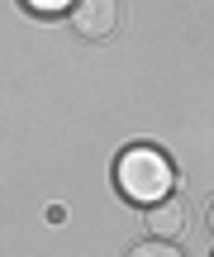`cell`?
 <instances>
[{"mask_svg": "<svg viewBox=\"0 0 214 257\" xmlns=\"http://www.w3.org/2000/svg\"><path fill=\"white\" fill-rule=\"evenodd\" d=\"M114 186L129 205H157L176 191V162L152 143H133L114 157Z\"/></svg>", "mask_w": 214, "mask_h": 257, "instance_id": "cell-1", "label": "cell"}, {"mask_svg": "<svg viewBox=\"0 0 214 257\" xmlns=\"http://www.w3.org/2000/svg\"><path fill=\"white\" fill-rule=\"evenodd\" d=\"M67 15H72V29L81 38H110L114 29H119V5H114V0H72V10H67Z\"/></svg>", "mask_w": 214, "mask_h": 257, "instance_id": "cell-2", "label": "cell"}, {"mask_svg": "<svg viewBox=\"0 0 214 257\" xmlns=\"http://www.w3.org/2000/svg\"><path fill=\"white\" fill-rule=\"evenodd\" d=\"M186 224H190V210L176 200V195H167V200H157V205H148V229H152V238H181L186 233Z\"/></svg>", "mask_w": 214, "mask_h": 257, "instance_id": "cell-3", "label": "cell"}, {"mask_svg": "<svg viewBox=\"0 0 214 257\" xmlns=\"http://www.w3.org/2000/svg\"><path fill=\"white\" fill-rule=\"evenodd\" d=\"M129 257H181L176 243H167V238H148V243H138Z\"/></svg>", "mask_w": 214, "mask_h": 257, "instance_id": "cell-4", "label": "cell"}, {"mask_svg": "<svg viewBox=\"0 0 214 257\" xmlns=\"http://www.w3.org/2000/svg\"><path fill=\"white\" fill-rule=\"evenodd\" d=\"M34 15H43V19H53V15H67L72 10V0H24Z\"/></svg>", "mask_w": 214, "mask_h": 257, "instance_id": "cell-5", "label": "cell"}]
</instances>
